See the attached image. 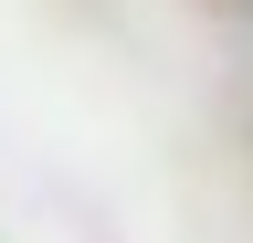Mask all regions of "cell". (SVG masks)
I'll use <instances>...</instances> for the list:
<instances>
[{"instance_id": "6da1fadb", "label": "cell", "mask_w": 253, "mask_h": 243, "mask_svg": "<svg viewBox=\"0 0 253 243\" xmlns=\"http://www.w3.org/2000/svg\"><path fill=\"white\" fill-rule=\"evenodd\" d=\"M0 243H253V0H0Z\"/></svg>"}]
</instances>
